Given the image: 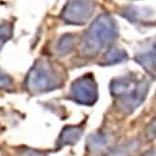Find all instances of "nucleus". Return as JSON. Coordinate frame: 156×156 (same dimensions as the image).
<instances>
[{
  "label": "nucleus",
  "instance_id": "nucleus-10",
  "mask_svg": "<svg viewBox=\"0 0 156 156\" xmlns=\"http://www.w3.org/2000/svg\"><path fill=\"white\" fill-rule=\"evenodd\" d=\"M75 47V37L72 34H65L63 35L58 44H57V51L59 55H67L73 51Z\"/></svg>",
  "mask_w": 156,
  "mask_h": 156
},
{
  "label": "nucleus",
  "instance_id": "nucleus-11",
  "mask_svg": "<svg viewBox=\"0 0 156 156\" xmlns=\"http://www.w3.org/2000/svg\"><path fill=\"white\" fill-rule=\"evenodd\" d=\"M139 149V144L137 141H133L130 143H127L123 146H120L117 148L113 152L110 154V156H130L136 151Z\"/></svg>",
  "mask_w": 156,
  "mask_h": 156
},
{
  "label": "nucleus",
  "instance_id": "nucleus-6",
  "mask_svg": "<svg viewBox=\"0 0 156 156\" xmlns=\"http://www.w3.org/2000/svg\"><path fill=\"white\" fill-rule=\"evenodd\" d=\"M135 60L148 73H156V39L143 51H139L135 55Z\"/></svg>",
  "mask_w": 156,
  "mask_h": 156
},
{
  "label": "nucleus",
  "instance_id": "nucleus-13",
  "mask_svg": "<svg viewBox=\"0 0 156 156\" xmlns=\"http://www.w3.org/2000/svg\"><path fill=\"white\" fill-rule=\"evenodd\" d=\"M14 82L12 76L5 73L1 68H0V90H9L10 88L13 87Z\"/></svg>",
  "mask_w": 156,
  "mask_h": 156
},
{
  "label": "nucleus",
  "instance_id": "nucleus-1",
  "mask_svg": "<svg viewBox=\"0 0 156 156\" xmlns=\"http://www.w3.org/2000/svg\"><path fill=\"white\" fill-rule=\"evenodd\" d=\"M151 81L135 73L115 78L110 83V92L116 99L118 109L123 114H132L146 100Z\"/></svg>",
  "mask_w": 156,
  "mask_h": 156
},
{
  "label": "nucleus",
  "instance_id": "nucleus-7",
  "mask_svg": "<svg viewBox=\"0 0 156 156\" xmlns=\"http://www.w3.org/2000/svg\"><path fill=\"white\" fill-rule=\"evenodd\" d=\"M83 133V128L80 126H67L65 127L58 140V146L64 147L67 145H73L80 139Z\"/></svg>",
  "mask_w": 156,
  "mask_h": 156
},
{
  "label": "nucleus",
  "instance_id": "nucleus-12",
  "mask_svg": "<svg viewBox=\"0 0 156 156\" xmlns=\"http://www.w3.org/2000/svg\"><path fill=\"white\" fill-rule=\"evenodd\" d=\"M12 36V26L9 22L0 23V51L4 44Z\"/></svg>",
  "mask_w": 156,
  "mask_h": 156
},
{
  "label": "nucleus",
  "instance_id": "nucleus-9",
  "mask_svg": "<svg viewBox=\"0 0 156 156\" xmlns=\"http://www.w3.org/2000/svg\"><path fill=\"white\" fill-rule=\"evenodd\" d=\"M107 142L108 138L105 133H93V135L90 136L87 138V149L94 153L101 152L105 149Z\"/></svg>",
  "mask_w": 156,
  "mask_h": 156
},
{
  "label": "nucleus",
  "instance_id": "nucleus-4",
  "mask_svg": "<svg viewBox=\"0 0 156 156\" xmlns=\"http://www.w3.org/2000/svg\"><path fill=\"white\" fill-rule=\"evenodd\" d=\"M95 9L96 0H68L61 12V18L68 25L82 26L90 21Z\"/></svg>",
  "mask_w": 156,
  "mask_h": 156
},
{
  "label": "nucleus",
  "instance_id": "nucleus-16",
  "mask_svg": "<svg viewBox=\"0 0 156 156\" xmlns=\"http://www.w3.org/2000/svg\"><path fill=\"white\" fill-rule=\"evenodd\" d=\"M142 156H156V148L153 150H151L149 151H147L145 154H143Z\"/></svg>",
  "mask_w": 156,
  "mask_h": 156
},
{
  "label": "nucleus",
  "instance_id": "nucleus-5",
  "mask_svg": "<svg viewBox=\"0 0 156 156\" xmlns=\"http://www.w3.org/2000/svg\"><path fill=\"white\" fill-rule=\"evenodd\" d=\"M71 98L74 102L84 105H94L99 96L98 86L91 74H86L74 80L71 86Z\"/></svg>",
  "mask_w": 156,
  "mask_h": 156
},
{
  "label": "nucleus",
  "instance_id": "nucleus-14",
  "mask_svg": "<svg viewBox=\"0 0 156 156\" xmlns=\"http://www.w3.org/2000/svg\"><path fill=\"white\" fill-rule=\"evenodd\" d=\"M147 136L151 139H156V118L153 119L147 127Z\"/></svg>",
  "mask_w": 156,
  "mask_h": 156
},
{
  "label": "nucleus",
  "instance_id": "nucleus-3",
  "mask_svg": "<svg viewBox=\"0 0 156 156\" xmlns=\"http://www.w3.org/2000/svg\"><path fill=\"white\" fill-rule=\"evenodd\" d=\"M62 73L48 59H39L32 66L26 78V87L32 94H41L61 87Z\"/></svg>",
  "mask_w": 156,
  "mask_h": 156
},
{
  "label": "nucleus",
  "instance_id": "nucleus-2",
  "mask_svg": "<svg viewBox=\"0 0 156 156\" xmlns=\"http://www.w3.org/2000/svg\"><path fill=\"white\" fill-rule=\"evenodd\" d=\"M118 36L115 19L109 14H101L84 33L80 42V53L83 57H94L110 46Z\"/></svg>",
  "mask_w": 156,
  "mask_h": 156
},
{
  "label": "nucleus",
  "instance_id": "nucleus-8",
  "mask_svg": "<svg viewBox=\"0 0 156 156\" xmlns=\"http://www.w3.org/2000/svg\"><path fill=\"white\" fill-rule=\"evenodd\" d=\"M127 59V53L125 50L118 47H112L108 49V51L105 54L102 64L104 65H113L123 62Z\"/></svg>",
  "mask_w": 156,
  "mask_h": 156
},
{
  "label": "nucleus",
  "instance_id": "nucleus-15",
  "mask_svg": "<svg viewBox=\"0 0 156 156\" xmlns=\"http://www.w3.org/2000/svg\"><path fill=\"white\" fill-rule=\"evenodd\" d=\"M20 155L21 156H44V153H42L41 151H35V150L26 149V150L22 151Z\"/></svg>",
  "mask_w": 156,
  "mask_h": 156
}]
</instances>
